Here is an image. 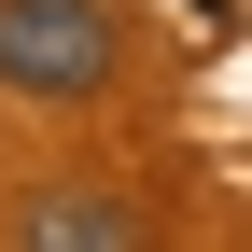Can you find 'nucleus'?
I'll return each mask as SVG.
<instances>
[{"mask_svg": "<svg viewBox=\"0 0 252 252\" xmlns=\"http://www.w3.org/2000/svg\"><path fill=\"white\" fill-rule=\"evenodd\" d=\"M14 252H154V224L126 182H42L14 210Z\"/></svg>", "mask_w": 252, "mask_h": 252, "instance_id": "obj_2", "label": "nucleus"}, {"mask_svg": "<svg viewBox=\"0 0 252 252\" xmlns=\"http://www.w3.org/2000/svg\"><path fill=\"white\" fill-rule=\"evenodd\" d=\"M0 84L14 98H98L112 84V0H0Z\"/></svg>", "mask_w": 252, "mask_h": 252, "instance_id": "obj_1", "label": "nucleus"}]
</instances>
